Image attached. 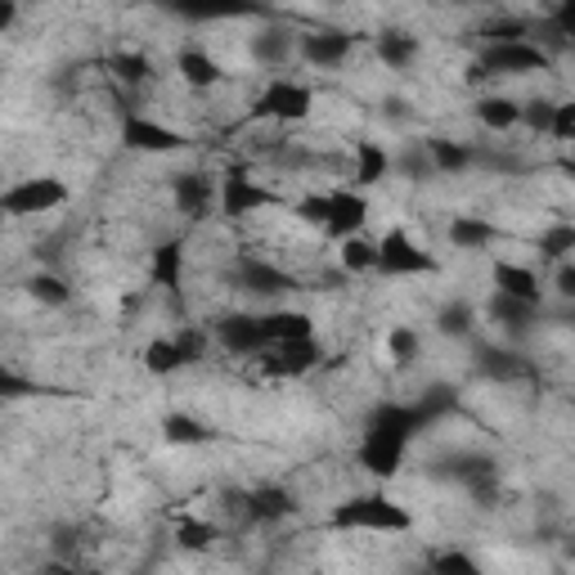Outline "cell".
<instances>
[{
	"mask_svg": "<svg viewBox=\"0 0 575 575\" xmlns=\"http://www.w3.org/2000/svg\"><path fill=\"white\" fill-rule=\"evenodd\" d=\"M328 526L333 530H409L414 517L405 504L387 500V494H356V500H342L333 513H328Z\"/></svg>",
	"mask_w": 575,
	"mask_h": 575,
	"instance_id": "cell-1",
	"label": "cell"
},
{
	"mask_svg": "<svg viewBox=\"0 0 575 575\" xmlns=\"http://www.w3.org/2000/svg\"><path fill=\"white\" fill-rule=\"evenodd\" d=\"M63 203H68V189L55 176L19 180V184H10L5 194H0V212H5V216H46V212H55Z\"/></svg>",
	"mask_w": 575,
	"mask_h": 575,
	"instance_id": "cell-2",
	"label": "cell"
},
{
	"mask_svg": "<svg viewBox=\"0 0 575 575\" xmlns=\"http://www.w3.org/2000/svg\"><path fill=\"white\" fill-rule=\"evenodd\" d=\"M378 271L392 275V279H400V275H436V261H432V252L418 248L405 229H387V235L378 239Z\"/></svg>",
	"mask_w": 575,
	"mask_h": 575,
	"instance_id": "cell-3",
	"label": "cell"
},
{
	"mask_svg": "<svg viewBox=\"0 0 575 575\" xmlns=\"http://www.w3.org/2000/svg\"><path fill=\"white\" fill-rule=\"evenodd\" d=\"M275 203H279V199H275L265 184H256L243 167H229V171H225V180H220V212H225V220L256 216V212L275 207Z\"/></svg>",
	"mask_w": 575,
	"mask_h": 575,
	"instance_id": "cell-4",
	"label": "cell"
},
{
	"mask_svg": "<svg viewBox=\"0 0 575 575\" xmlns=\"http://www.w3.org/2000/svg\"><path fill=\"white\" fill-rule=\"evenodd\" d=\"M311 104H315V95L306 91L301 82H288V76H279V82H271V86L261 91L256 118H271V122H301V118H311Z\"/></svg>",
	"mask_w": 575,
	"mask_h": 575,
	"instance_id": "cell-5",
	"label": "cell"
},
{
	"mask_svg": "<svg viewBox=\"0 0 575 575\" xmlns=\"http://www.w3.org/2000/svg\"><path fill=\"white\" fill-rule=\"evenodd\" d=\"M477 68H481L486 76H490V72H508V76L544 72V68H549V50H544V46H530V41H513V46H486Z\"/></svg>",
	"mask_w": 575,
	"mask_h": 575,
	"instance_id": "cell-6",
	"label": "cell"
},
{
	"mask_svg": "<svg viewBox=\"0 0 575 575\" xmlns=\"http://www.w3.org/2000/svg\"><path fill=\"white\" fill-rule=\"evenodd\" d=\"M122 144H127L131 153H176V148H184L189 140L176 135V131L163 127V122L144 118V112H127V122H122Z\"/></svg>",
	"mask_w": 575,
	"mask_h": 575,
	"instance_id": "cell-7",
	"label": "cell"
},
{
	"mask_svg": "<svg viewBox=\"0 0 575 575\" xmlns=\"http://www.w3.org/2000/svg\"><path fill=\"white\" fill-rule=\"evenodd\" d=\"M441 477H454L458 486H468V494L472 500H481V504H494V458H486V454H458V458H450V464L441 468Z\"/></svg>",
	"mask_w": 575,
	"mask_h": 575,
	"instance_id": "cell-8",
	"label": "cell"
},
{
	"mask_svg": "<svg viewBox=\"0 0 575 575\" xmlns=\"http://www.w3.org/2000/svg\"><path fill=\"white\" fill-rule=\"evenodd\" d=\"M364 220H369V203L364 194H356V189H333L328 194V235L337 239H351V235H364Z\"/></svg>",
	"mask_w": 575,
	"mask_h": 575,
	"instance_id": "cell-9",
	"label": "cell"
},
{
	"mask_svg": "<svg viewBox=\"0 0 575 575\" xmlns=\"http://www.w3.org/2000/svg\"><path fill=\"white\" fill-rule=\"evenodd\" d=\"M364 432H373V436H392V441H405V445H409L418 432H423V418L414 414V405H396V400H387V405H378V409L369 414Z\"/></svg>",
	"mask_w": 575,
	"mask_h": 575,
	"instance_id": "cell-10",
	"label": "cell"
},
{
	"mask_svg": "<svg viewBox=\"0 0 575 575\" xmlns=\"http://www.w3.org/2000/svg\"><path fill=\"white\" fill-rule=\"evenodd\" d=\"M360 468L364 472H373L378 481H387V477H396L400 468H405V441H392V436H373V432H364V441H360Z\"/></svg>",
	"mask_w": 575,
	"mask_h": 575,
	"instance_id": "cell-11",
	"label": "cell"
},
{
	"mask_svg": "<svg viewBox=\"0 0 575 575\" xmlns=\"http://www.w3.org/2000/svg\"><path fill=\"white\" fill-rule=\"evenodd\" d=\"M261 337H265V347H288V342H311L315 337V324L306 311H271V315H261Z\"/></svg>",
	"mask_w": 575,
	"mask_h": 575,
	"instance_id": "cell-12",
	"label": "cell"
},
{
	"mask_svg": "<svg viewBox=\"0 0 575 575\" xmlns=\"http://www.w3.org/2000/svg\"><path fill=\"white\" fill-rule=\"evenodd\" d=\"M320 347H315V337L311 342H288V347H275L271 356H265V373H275V378H301V373H311L320 364Z\"/></svg>",
	"mask_w": 575,
	"mask_h": 575,
	"instance_id": "cell-13",
	"label": "cell"
},
{
	"mask_svg": "<svg viewBox=\"0 0 575 575\" xmlns=\"http://www.w3.org/2000/svg\"><path fill=\"white\" fill-rule=\"evenodd\" d=\"M347 55H351V32L324 27V32L301 36V59H306V63H315V68H337Z\"/></svg>",
	"mask_w": 575,
	"mask_h": 575,
	"instance_id": "cell-14",
	"label": "cell"
},
{
	"mask_svg": "<svg viewBox=\"0 0 575 575\" xmlns=\"http://www.w3.org/2000/svg\"><path fill=\"white\" fill-rule=\"evenodd\" d=\"M494 292L513 297V301H526V306H540V297H544L535 271H526V265H517V261H500V265H494Z\"/></svg>",
	"mask_w": 575,
	"mask_h": 575,
	"instance_id": "cell-15",
	"label": "cell"
},
{
	"mask_svg": "<svg viewBox=\"0 0 575 575\" xmlns=\"http://www.w3.org/2000/svg\"><path fill=\"white\" fill-rule=\"evenodd\" d=\"M216 337H220V347L235 351V356H256V351L265 347L256 315H225V320L216 324Z\"/></svg>",
	"mask_w": 575,
	"mask_h": 575,
	"instance_id": "cell-16",
	"label": "cell"
},
{
	"mask_svg": "<svg viewBox=\"0 0 575 575\" xmlns=\"http://www.w3.org/2000/svg\"><path fill=\"white\" fill-rule=\"evenodd\" d=\"M292 513H297V500H292L284 486H256V490L248 494V517H252V522L275 526V522H284V517H292Z\"/></svg>",
	"mask_w": 575,
	"mask_h": 575,
	"instance_id": "cell-17",
	"label": "cell"
},
{
	"mask_svg": "<svg viewBox=\"0 0 575 575\" xmlns=\"http://www.w3.org/2000/svg\"><path fill=\"white\" fill-rule=\"evenodd\" d=\"M239 279L256 297H275V292H292L297 288V279L288 271H279V265H265V261H243L239 265Z\"/></svg>",
	"mask_w": 575,
	"mask_h": 575,
	"instance_id": "cell-18",
	"label": "cell"
},
{
	"mask_svg": "<svg viewBox=\"0 0 575 575\" xmlns=\"http://www.w3.org/2000/svg\"><path fill=\"white\" fill-rule=\"evenodd\" d=\"M180 271H184V243L180 239H167V243L153 248V261H148V279L153 284L176 292L180 288Z\"/></svg>",
	"mask_w": 575,
	"mask_h": 575,
	"instance_id": "cell-19",
	"label": "cell"
},
{
	"mask_svg": "<svg viewBox=\"0 0 575 575\" xmlns=\"http://www.w3.org/2000/svg\"><path fill=\"white\" fill-rule=\"evenodd\" d=\"M212 180L207 176H199V171H184V176H176V207L184 212V216H203L207 207H212Z\"/></svg>",
	"mask_w": 575,
	"mask_h": 575,
	"instance_id": "cell-20",
	"label": "cell"
},
{
	"mask_svg": "<svg viewBox=\"0 0 575 575\" xmlns=\"http://www.w3.org/2000/svg\"><path fill=\"white\" fill-rule=\"evenodd\" d=\"M176 72H180V82H189L194 91H212L220 82V63L207 50H180Z\"/></svg>",
	"mask_w": 575,
	"mask_h": 575,
	"instance_id": "cell-21",
	"label": "cell"
},
{
	"mask_svg": "<svg viewBox=\"0 0 575 575\" xmlns=\"http://www.w3.org/2000/svg\"><path fill=\"white\" fill-rule=\"evenodd\" d=\"M428 158H432V171H445V176H458V171H468L477 163V153L468 144H458V140H428Z\"/></svg>",
	"mask_w": 575,
	"mask_h": 575,
	"instance_id": "cell-22",
	"label": "cell"
},
{
	"mask_svg": "<svg viewBox=\"0 0 575 575\" xmlns=\"http://www.w3.org/2000/svg\"><path fill=\"white\" fill-rule=\"evenodd\" d=\"M494 239H500V229H494L490 220H481V216H458V220L450 225V243L464 248V252H481V248L494 243Z\"/></svg>",
	"mask_w": 575,
	"mask_h": 575,
	"instance_id": "cell-23",
	"label": "cell"
},
{
	"mask_svg": "<svg viewBox=\"0 0 575 575\" xmlns=\"http://www.w3.org/2000/svg\"><path fill=\"white\" fill-rule=\"evenodd\" d=\"M477 118H481V127H490V131H513V127L522 122V104L508 99V95H486V99L477 104Z\"/></svg>",
	"mask_w": 575,
	"mask_h": 575,
	"instance_id": "cell-24",
	"label": "cell"
},
{
	"mask_svg": "<svg viewBox=\"0 0 575 575\" xmlns=\"http://www.w3.org/2000/svg\"><path fill=\"white\" fill-rule=\"evenodd\" d=\"M387 171H392V158H387V148L382 144H360L356 148V194L369 184H378Z\"/></svg>",
	"mask_w": 575,
	"mask_h": 575,
	"instance_id": "cell-25",
	"label": "cell"
},
{
	"mask_svg": "<svg viewBox=\"0 0 575 575\" xmlns=\"http://www.w3.org/2000/svg\"><path fill=\"white\" fill-rule=\"evenodd\" d=\"M378 59L387 63V68H409L414 59H418V36H409V32H382L378 36Z\"/></svg>",
	"mask_w": 575,
	"mask_h": 575,
	"instance_id": "cell-26",
	"label": "cell"
},
{
	"mask_svg": "<svg viewBox=\"0 0 575 575\" xmlns=\"http://www.w3.org/2000/svg\"><path fill=\"white\" fill-rule=\"evenodd\" d=\"M342 271H347V275L378 271V243H373V239H364V235L342 239Z\"/></svg>",
	"mask_w": 575,
	"mask_h": 575,
	"instance_id": "cell-27",
	"label": "cell"
},
{
	"mask_svg": "<svg viewBox=\"0 0 575 575\" xmlns=\"http://www.w3.org/2000/svg\"><path fill=\"white\" fill-rule=\"evenodd\" d=\"M540 315V306H526V301H513V297H490V320L494 324H508V328H530V320Z\"/></svg>",
	"mask_w": 575,
	"mask_h": 575,
	"instance_id": "cell-28",
	"label": "cell"
},
{
	"mask_svg": "<svg viewBox=\"0 0 575 575\" xmlns=\"http://www.w3.org/2000/svg\"><path fill=\"white\" fill-rule=\"evenodd\" d=\"M144 369H148L153 378H167V373L184 369V360H180V351H176V342H171V337L148 342V347H144Z\"/></svg>",
	"mask_w": 575,
	"mask_h": 575,
	"instance_id": "cell-29",
	"label": "cell"
},
{
	"mask_svg": "<svg viewBox=\"0 0 575 575\" xmlns=\"http://www.w3.org/2000/svg\"><path fill=\"white\" fill-rule=\"evenodd\" d=\"M163 436L171 445H207L212 441V432L199 423V418H189V414H171L167 423H163Z\"/></svg>",
	"mask_w": 575,
	"mask_h": 575,
	"instance_id": "cell-30",
	"label": "cell"
},
{
	"mask_svg": "<svg viewBox=\"0 0 575 575\" xmlns=\"http://www.w3.org/2000/svg\"><path fill=\"white\" fill-rule=\"evenodd\" d=\"M292 55V36L288 32H261L252 36V59L256 63H288Z\"/></svg>",
	"mask_w": 575,
	"mask_h": 575,
	"instance_id": "cell-31",
	"label": "cell"
},
{
	"mask_svg": "<svg viewBox=\"0 0 575 575\" xmlns=\"http://www.w3.org/2000/svg\"><path fill=\"white\" fill-rule=\"evenodd\" d=\"M472 324H477V311L468 301H450V306H441V315H436V328L445 337H468Z\"/></svg>",
	"mask_w": 575,
	"mask_h": 575,
	"instance_id": "cell-32",
	"label": "cell"
},
{
	"mask_svg": "<svg viewBox=\"0 0 575 575\" xmlns=\"http://www.w3.org/2000/svg\"><path fill=\"white\" fill-rule=\"evenodd\" d=\"M112 76L118 82H127V86H140V82H148L153 76V63H148V55H112Z\"/></svg>",
	"mask_w": 575,
	"mask_h": 575,
	"instance_id": "cell-33",
	"label": "cell"
},
{
	"mask_svg": "<svg viewBox=\"0 0 575 575\" xmlns=\"http://www.w3.org/2000/svg\"><path fill=\"white\" fill-rule=\"evenodd\" d=\"M27 292L41 301V306H68L72 301V288L63 279H55V275H32L27 279Z\"/></svg>",
	"mask_w": 575,
	"mask_h": 575,
	"instance_id": "cell-34",
	"label": "cell"
},
{
	"mask_svg": "<svg viewBox=\"0 0 575 575\" xmlns=\"http://www.w3.org/2000/svg\"><path fill=\"white\" fill-rule=\"evenodd\" d=\"M432 575H486L477 558H468L464 549H445L432 558Z\"/></svg>",
	"mask_w": 575,
	"mask_h": 575,
	"instance_id": "cell-35",
	"label": "cell"
},
{
	"mask_svg": "<svg viewBox=\"0 0 575 575\" xmlns=\"http://www.w3.org/2000/svg\"><path fill=\"white\" fill-rule=\"evenodd\" d=\"M454 405H458V396H454V387H432V392H428L423 400H418V405H414V414H418V418H423V428H428V423H436V418H441V414H450Z\"/></svg>",
	"mask_w": 575,
	"mask_h": 575,
	"instance_id": "cell-36",
	"label": "cell"
},
{
	"mask_svg": "<svg viewBox=\"0 0 575 575\" xmlns=\"http://www.w3.org/2000/svg\"><path fill=\"white\" fill-rule=\"evenodd\" d=\"M540 252H544L549 261H571V252H575V229H571V225H553V229H544Z\"/></svg>",
	"mask_w": 575,
	"mask_h": 575,
	"instance_id": "cell-37",
	"label": "cell"
},
{
	"mask_svg": "<svg viewBox=\"0 0 575 575\" xmlns=\"http://www.w3.org/2000/svg\"><path fill=\"white\" fill-rule=\"evenodd\" d=\"M481 373H490V378H517V373H526V364H522V356H513V351L486 347V351H481Z\"/></svg>",
	"mask_w": 575,
	"mask_h": 575,
	"instance_id": "cell-38",
	"label": "cell"
},
{
	"mask_svg": "<svg viewBox=\"0 0 575 575\" xmlns=\"http://www.w3.org/2000/svg\"><path fill=\"white\" fill-rule=\"evenodd\" d=\"M400 176H409V180H428L432 176V158H428V148L423 144H414V148H405L400 158L392 163Z\"/></svg>",
	"mask_w": 575,
	"mask_h": 575,
	"instance_id": "cell-39",
	"label": "cell"
},
{
	"mask_svg": "<svg viewBox=\"0 0 575 575\" xmlns=\"http://www.w3.org/2000/svg\"><path fill=\"white\" fill-rule=\"evenodd\" d=\"M176 540H180V549H194V553H199V549H207V544L216 540V530H212L207 522H189V517H184V522L176 526Z\"/></svg>",
	"mask_w": 575,
	"mask_h": 575,
	"instance_id": "cell-40",
	"label": "cell"
},
{
	"mask_svg": "<svg viewBox=\"0 0 575 575\" xmlns=\"http://www.w3.org/2000/svg\"><path fill=\"white\" fill-rule=\"evenodd\" d=\"M176 342V351H180V360H184V369L189 364H199L203 360V351H207V337L199 333V328H184L180 337H171Z\"/></svg>",
	"mask_w": 575,
	"mask_h": 575,
	"instance_id": "cell-41",
	"label": "cell"
},
{
	"mask_svg": "<svg viewBox=\"0 0 575 575\" xmlns=\"http://www.w3.org/2000/svg\"><path fill=\"white\" fill-rule=\"evenodd\" d=\"M549 135H553L558 144H571V140H575V104H553Z\"/></svg>",
	"mask_w": 575,
	"mask_h": 575,
	"instance_id": "cell-42",
	"label": "cell"
},
{
	"mask_svg": "<svg viewBox=\"0 0 575 575\" xmlns=\"http://www.w3.org/2000/svg\"><path fill=\"white\" fill-rule=\"evenodd\" d=\"M387 351H392L396 364H409V360L418 356V333H414V328H396V333L387 337Z\"/></svg>",
	"mask_w": 575,
	"mask_h": 575,
	"instance_id": "cell-43",
	"label": "cell"
},
{
	"mask_svg": "<svg viewBox=\"0 0 575 575\" xmlns=\"http://www.w3.org/2000/svg\"><path fill=\"white\" fill-rule=\"evenodd\" d=\"M32 392H36V387H32L27 378H19L14 369L0 364V400H19V396H32Z\"/></svg>",
	"mask_w": 575,
	"mask_h": 575,
	"instance_id": "cell-44",
	"label": "cell"
},
{
	"mask_svg": "<svg viewBox=\"0 0 575 575\" xmlns=\"http://www.w3.org/2000/svg\"><path fill=\"white\" fill-rule=\"evenodd\" d=\"M522 122H526L530 131H549V122H553V104H549V99H530V104L522 108Z\"/></svg>",
	"mask_w": 575,
	"mask_h": 575,
	"instance_id": "cell-45",
	"label": "cell"
},
{
	"mask_svg": "<svg viewBox=\"0 0 575 575\" xmlns=\"http://www.w3.org/2000/svg\"><path fill=\"white\" fill-rule=\"evenodd\" d=\"M297 216L311 220V225H328V194H311L297 203Z\"/></svg>",
	"mask_w": 575,
	"mask_h": 575,
	"instance_id": "cell-46",
	"label": "cell"
},
{
	"mask_svg": "<svg viewBox=\"0 0 575 575\" xmlns=\"http://www.w3.org/2000/svg\"><path fill=\"white\" fill-rule=\"evenodd\" d=\"M558 292L562 297H575V265L571 261H558Z\"/></svg>",
	"mask_w": 575,
	"mask_h": 575,
	"instance_id": "cell-47",
	"label": "cell"
},
{
	"mask_svg": "<svg viewBox=\"0 0 575 575\" xmlns=\"http://www.w3.org/2000/svg\"><path fill=\"white\" fill-rule=\"evenodd\" d=\"M14 19H19V5H14V0H0V32H5Z\"/></svg>",
	"mask_w": 575,
	"mask_h": 575,
	"instance_id": "cell-48",
	"label": "cell"
},
{
	"mask_svg": "<svg viewBox=\"0 0 575 575\" xmlns=\"http://www.w3.org/2000/svg\"><path fill=\"white\" fill-rule=\"evenodd\" d=\"M50 575H68V571H50ZM76 575H99V571H76Z\"/></svg>",
	"mask_w": 575,
	"mask_h": 575,
	"instance_id": "cell-49",
	"label": "cell"
}]
</instances>
